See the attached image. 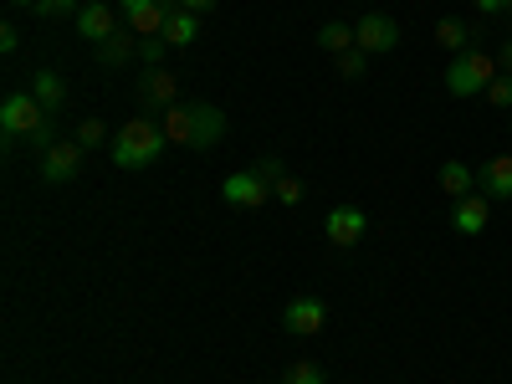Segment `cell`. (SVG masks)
Here are the masks:
<instances>
[{
  "mask_svg": "<svg viewBox=\"0 0 512 384\" xmlns=\"http://www.w3.org/2000/svg\"><path fill=\"white\" fill-rule=\"evenodd\" d=\"M159 128L180 149H216L226 134V113L216 103H175L169 113H159Z\"/></svg>",
  "mask_w": 512,
  "mask_h": 384,
  "instance_id": "obj_1",
  "label": "cell"
},
{
  "mask_svg": "<svg viewBox=\"0 0 512 384\" xmlns=\"http://www.w3.org/2000/svg\"><path fill=\"white\" fill-rule=\"evenodd\" d=\"M169 149V139H164V128H159V118H128L118 134H113V164L118 169H149L159 154Z\"/></svg>",
  "mask_w": 512,
  "mask_h": 384,
  "instance_id": "obj_2",
  "label": "cell"
},
{
  "mask_svg": "<svg viewBox=\"0 0 512 384\" xmlns=\"http://www.w3.org/2000/svg\"><path fill=\"white\" fill-rule=\"evenodd\" d=\"M492 77H497V57H487L482 47H472V52L451 57V67H446V93H451V98H477V93H487Z\"/></svg>",
  "mask_w": 512,
  "mask_h": 384,
  "instance_id": "obj_3",
  "label": "cell"
},
{
  "mask_svg": "<svg viewBox=\"0 0 512 384\" xmlns=\"http://www.w3.org/2000/svg\"><path fill=\"white\" fill-rule=\"evenodd\" d=\"M41 118H47V108L31 93H6V103H0V139H6V149H16V139H31Z\"/></svg>",
  "mask_w": 512,
  "mask_h": 384,
  "instance_id": "obj_4",
  "label": "cell"
},
{
  "mask_svg": "<svg viewBox=\"0 0 512 384\" xmlns=\"http://www.w3.org/2000/svg\"><path fill=\"white\" fill-rule=\"evenodd\" d=\"M354 47L369 52V57L395 52V47H400V21H395V16H384V11L359 16V26H354Z\"/></svg>",
  "mask_w": 512,
  "mask_h": 384,
  "instance_id": "obj_5",
  "label": "cell"
},
{
  "mask_svg": "<svg viewBox=\"0 0 512 384\" xmlns=\"http://www.w3.org/2000/svg\"><path fill=\"white\" fill-rule=\"evenodd\" d=\"M175 103H185L180 98V77L169 67H144V77H139V108L144 113H169Z\"/></svg>",
  "mask_w": 512,
  "mask_h": 384,
  "instance_id": "obj_6",
  "label": "cell"
},
{
  "mask_svg": "<svg viewBox=\"0 0 512 384\" xmlns=\"http://www.w3.org/2000/svg\"><path fill=\"white\" fill-rule=\"evenodd\" d=\"M118 16L123 11H113L108 0H93V6H82L77 16H72V31L82 36V41H93V47H103L108 36H118L123 26H118Z\"/></svg>",
  "mask_w": 512,
  "mask_h": 384,
  "instance_id": "obj_7",
  "label": "cell"
},
{
  "mask_svg": "<svg viewBox=\"0 0 512 384\" xmlns=\"http://www.w3.org/2000/svg\"><path fill=\"white\" fill-rule=\"evenodd\" d=\"M221 195H226V205H236V210H262V205L272 200V185L256 175V169H236V175H226Z\"/></svg>",
  "mask_w": 512,
  "mask_h": 384,
  "instance_id": "obj_8",
  "label": "cell"
},
{
  "mask_svg": "<svg viewBox=\"0 0 512 384\" xmlns=\"http://www.w3.org/2000/svg\"><path fill=\"white\" fill-rule=\"evenodd\" d=\"M328 323V308H323V297H292V303L282 308V328L292 338H318Z\"/></svg>",
  "mask_w": 512,
  "mask_h": 384,
  "instance_id": "obj_9",
  "label": "cell"
},
{
  "mask_svg": "<svg viewBox=\"0 0 512 384\" xmlns=\"http://www.w3.org/2000/svg\"><path fill=\"white\" fill-rule=\"evenodd\" d=\"M323 236H328L333 246H359V241L369 236V216H364L359 205H333L328 221H323Z\"/></svg>",
  "mask_w": 512,
  "mask_h": 384,
  "instance_id": "obj_10",
  "label": "cell"
},
{
  "mask_svg": "<svg viewBox=\"0 0 512 384\" xmlns=\"http://www.w3.org/2000/svg\"><path fill=\"white\" fill-rule=\"evenodd\" d=\"M118 11H123V26L134 36H164V26H169L164 0H118Z\"/></svg>",
  "mask_w": 512,
  "mask_h": 384,
  "instance_id": "obj_11",
  "label": "cell"
},
{
  "mask_svg": "<svg viewBox=\"0 0 512 384\" xmlns=\"http://www.w3.org/2000/svg\"><path fill=\"white\" fill-rule=\"evenodd\" d=\"M82 154H88V149H82L77 139H67V144L47 149V154H41V180H47V185H67V180L77 175V169H82Z\"/></svg>",
  "mask_w": 512,
  "mask_h": 384,
  "instance_id": "obj_12",
  "label": "cell"
},
{
  "mask_svg": "<svg viewBox=\"0 0 512 384\" xmlns=\"http://www.w3.org/2000/svg\"><path fill=\"white\" fill-rule=\"evenodd\" d=\"M487 221H492V200L477 190V195H461V200H451V226L461 231V236H482L487 231Z\"/></svg>",
  "mask_w": 512,
  "mask_h": 384,
  "instance_id": "obj_13",
  "label": "cell"
},
{
  "mask_svg": "<svg viewBox=\"0 0 512 384\" xmlns=\"http://www.w3.org/2000/svg\"><path fill=\"white\" fill-rule=\"evenodd\" d=\"M477 190L487 200H512V154H492L477 175Z\"/></svg>",
  "mask_w": 512,
  "mask_h": 384,
  "instance_id": "obj_14",
  "label": "cell"
},
{
  "mask_svg": "<svg viewBox=\"0 0 512 384\" xmlns=\"http://www.w3.org/2000/svg\"><path fill=\"white\" fill-rule=\"evenodd\" d=\"M472 36H477V26H472V21H456V16H441V21H436V47H441V52H451V57L472 52Z\"/></svg>",
  "mask_w": 512,
  "mask_h": 384,
  "instance_id": "obj_15",
  "label": "cell"
},
{
  "mask_svg": "<svg viewBox=\"0 0 512 384\" xmlns=\"http://www.w3.org/2000/svg\"><path fill=\"white\" fill-rule=\"evenodd\" d=\"M31 98L47 108V113H62L67 108V82L57 72H31Z\"/></svg>",
  "mask_w": 512,
  "mask_h": 384,
  "instance_id": "obj_16",
  "label": "cell"
},
{
  "mask_svg": "<svg viewBox=\"0 0 512 384\" xmlns=\"http://www.w3.org/2000/svg\"><path fill=\"white\" fill-rule=\"evenodd\" d=\"M134 57H139V36L134 31H118V36H108L103 47H98V62L103 67H128Z\"/></svg>",
  "mask_w": 512,
  "mask_h": 384,
  "instance_id": "obj_17",
  "label": "cell"
},
{
  "mask_svg": "<svg viewBox=\"0 0 512 384\" xmlns=\"http://www.w3.org/2000/svg\"><path fill=\"white\" fill-rule=\"evenodd\" d=\"M436 180H441V190H446L451 200H461V195H477V175H472V169H466L461 159H446Z\"/></svg>",
  "mask_w": 512,
  "mask_h": 384,
  "instance_id": "obj_18",
  "label": "cell"
},
{
  "mask_svg": "<svg viewBox=\"0 0 512 384\" xmlns=\"http://www.w3.org/2000/svg\"><path fill=\"white\" fill-rule=\"evenodd\" d=\"M349 47H354V26H349V21H323V26H318V52L344 57Z\"/></svg>",
  "mask_w": 512,
  "mask_h": 384,
  "instance_id": "obj_19",
  "label": "cell"
},
{
  "mask_svg": "<svg viewBox=\"0 0 512 384\" xmlns=\"http://www.w3.org/2000/svg\"><path fill=\"white\" fill-rule=\"evenodd\" d=\"M164 41H169V47H195V41H200V16H195V11L169 16V26H164Z\"/></svg>",
  "mask_w": 512,
  "mask_h": 384,
  "instance_id": "obj_20",
  "label": "cell"
},
{
  "mask_svg": "<svg viewBox=\"0 0 512 384\" xmlns=\"http://www.w3.org/2000/svg\"><path fill=\"white\" fill-rule=\"evenodd\" d=\"M62 139H57V113H47V118H41V128H36V134L26 139V149L41 159V154H47V149H57Z\"/></svg>",
  "mask_w": 512,
  "mask_h": 384,
  "instance_id": "obj_21",
  "label": "cell"
},
{
  "mask_svg": "<svg viewBox=\"0 0 512 384\" xmlns=\"http://www.w3.org/2000/svg\"><path fill=\"white\" fill-rule=\"evenodd\" d=\"M282 384H328V374L318 364H308V359H297V364L282 369Z\"/></svg>",
  "mask_w": 512,
  "mask_h": 384,
  "instance_id": "obj_22",
  "label": "cell"
},
{
  "mask_svg": "<svg viewBox=\"0 0 512 384\" xmlns=\"http://www.w3.org/2000/svg\"><path fill=\"white\" fill-rule=\"evenodd\" d=\"M333 62H338V77H344V82H359L369 72V52H359V47H349L344 57H333Z\"/></svg>",
  "mask_w": 512,
  "mask_h": 384,
  "instance_id": "obj_23",
  "label": "cell"
},
{
  "mask_svg": "<svg viewBox=\"0 0 512 384\" xmlns=\"http://www.w3.org/2000/svg\"><path fill=\"white\" fill-rule=\"evenodd\" d=\"M72 139H77L82 149H103V144H108V128H103V118H82Z\"/></svg>",
  "mask_w": 512,
  "mask_h": 384,
  "instance_id": "obj_24",
  "label": "cell"
},
{
  "mask_svg": "<svg viewBox=\"0 0 512 384\" xmlns=\"http://www.w3.org/2000/svg\"><path fill=\"white\" fill-rule=\"evenodd\" d=\"M82 0H36V16L41 21H62V16H77Z\"/></svg>",
  "mask_w": 512,
  "mask_h": 384,
  "instance_id": "obj_25",
  "label": "cell"
},
{
  "mask_svg": "<svg viewBox=\"0 0 512 384\" xmlns=\"http://www.w3.org/2000/svg\"><path fill=\"white\" fill-rule=\"evenodd\" d=\"M139 57H144V67H164L169 41H164V36H139Z\"/></svg>",
  "mask_w": 512,
  "mask_h": 384,
  "instance_id": "obj_26",
  "label": "cell"
},
{
  "mask_svg": "<svg viewBox=\"0 0 512 384\" xmlns=\"http://www.w3.org/2000/svg\"><path fill=\"white\" fill-rule=\"evenodd\" d=\"M487 103H492V108H512V77H507V72H497V77L487 82Z\"/></svg>",
  "mask_w": 512,
  "mask_h": 384,
  "instance_id": "obj_27",
  "label": "cell"
},
{
  "mask_svg": "<svg viewBox=\"0 0 512 384\" xmlns=\"http://www.w3.org/2000/svg\"><path fill=\"white\" fill-rule=\"evenodd\" d=\"M251 169H256V175H262L267 185H277V180H287V164H282V154H262V159H256Z\"/></svg>",
  "mask_w": 512,
  "mask_h": 384,
  "instance_id": "obj_28",
  "label": "cell"
},
{
  "mask_svg": "<svg viewBox=\"0 0 512 384\" xmlns=\"http://www.w3.org/2000/svg\"><path fill=\"white\" fill-rule=\"evenodd\" d=\"M303 195H308V190H303V180H297V175H287V180L272 185V200H277V205H297Z\"/></svg>",
  "mask_w": 512,
  "mask_h": 384,
  "instance_id": "obj_29",
  "label": "cell"
},
{
  "mask_svg": "<svg viewBox=\"0 0 512 384\" xmlns=\"http://www.w3.org/2000/svg\"><path fill=\"white\" fill-rule=\"evenodd\" d=\"M16 47H21V31H16V26L6 21V26H0V52H6V57H11Z\"/></svg>",
  "mask_w": 512,
  "mask_h": 384,
  "instance_id": "obj_30",
  "label": "cell"
},
{
  "mask_svg": "<svg viewBox=\"0 0 512 384\" xmlns=\"http://www.w3.org/2000/svg\"><path fill=\"white\" fill-rule=\"evenodd\" d=\"M477 6V16H502V11H512V0H472Z\"/></svg>",
  "mask_w": 512,
  "mask_h": 384,
  "instance_id": "obj_31",
  "label": "cell"
},
{
  "mask_svg": "<svg viewBox=\"0 0 512 384\" xmlns=\"http://www.w3.org/2000/svg\"><path fill=\"white\" fill-rule=\"evenodd\" d=\"M497 72H507V77H512V36L502 41V52H497Z\"/></svg>",
  "mask_w": 512,
  "mask_h": 384,
  "instance_id": "obj_32",
  "label": "cell"
},
{
  "mask_svg": "<svg viewBox=\"0 0 512 384\" xmlns=\"http://www.w3.org/2000/svg\"><path fill=\"white\" fill-rule=\"evenodd\" d=\"M180 6H185V11H195V16H200V11H210V6H216V0H180Z\"/></svg>",
  "mask_w": 512,
  "mask_h": 384,
  "instance_id": "obj_33",
  "label": "cell"
},
{
  "mask_svg": "<svg viewBox=\"0 0 512 384\" xmlns=\"http://www.w3.org/2000/svg\"><path fill=\"white\" fill-rule=\"evenodd\" d=\"M11 6H31V11H36V0H11Z\"/></svg>",
  "mask_w": 512,
  "mask_h": 384,
  "instance_id": "obj_34",
  "label": "cell"
},
{
  "mask_svg": "<svg viewBox=\"0 0 512 384\" xmlns=\"http://www.w3.org/2000/svg\"><path fill=\"white\" fill-rule=\"evenodd\" d=\"M82 6H93V0H82Z\"/></svg>",
  "mask_w": 512,
  "mask_h": 384,
  "instance_id": "obj_35",
  "label": "cell"
}]
</instances>
